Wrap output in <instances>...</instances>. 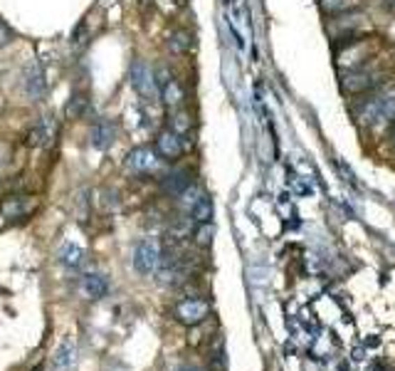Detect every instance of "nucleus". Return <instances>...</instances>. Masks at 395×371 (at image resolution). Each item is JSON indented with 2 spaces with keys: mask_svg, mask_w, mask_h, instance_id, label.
<instances>
[{
  "mask_svg": "<svg viewBox=\"0 0 395 371\" xmlns=\"http://www.w3.org/2000/svg\"><path fill=\"white\" fill-rule=\"evenodd\" d=\"M25 89H27V94H30L33 99L42 97V92H45L42 75H40V72H33V77L27 75V77H25Z\"/></svg>",
  "mask_w": 395,
  "mask_h": 371,
  "instance_id": "nucleus-19",
  "label": "nucleus"
},
{
  "mask_svg": "<svg viewBox=\"0 0 395 371\" xmlns=\"http://www.w3.org/2000/svg\"><path fill=\"white\" fill-rule=\"evenodd\" d=\"M176 371H198L195 366H180V369H176Z\"/></svg>",
  "mask_w": 395,
  "mask_h": 371,
  "instance_id": "nucleus-27",
  "label": "nucleus"
},
{
  "mask_svg": "<svg viewBox=\"0 0 395 371\" xmlns=\"http://www.w3.org/2000/svg\"><path fill=\"white\" fill-rule=\"evenodd\" d=\"M158 164H161V158L153 149L148 146H136L126 153L124 158V169L134 176H146V174H156Z\"/></svg>",
  "mask_w": 395,
  "mask_h": 371,
  "instance_id": "nucleus-3",
  "label": "nucleus"
},
{
  "mask_svg": "<svg viewBox=\"0 0 395 371\" xmlns=\"http://www.w3.org/2000/svg\"><path fill=\"white\" fill-rule=\"evenodd\" d=\"M208 315H210V305H208V300H201V297H185V300H180L173 307L176 322L185 324V327H195V324L206 322Z\"/></svg>",
  "mask_w": 395,
  "mask_h": 371,
  "instance_id": "nucleus-2",
  "label": "nucleus"
},
{
  "mask_svg": "<svg viewBox=\"0 0 395 371\" xmlns=\"http://www.w3.org/2000/svg\"><path fill=\"white\" fill-rule=\"evenodd\" d=\"M390 139H393V146H395V119L390 121Z\"/></svg>",
  "mask_w": 395,
  "mask_h": 371,
  "instance_id": "nucleus-25",
  "label": "nucleus"
},
{
  "mask_svg": "<svg viewBox=\"0 0 395 371\" xmlns=\"http://www.w3.org/2000/svg\"><path fill=\"white\" fill-rule=\"evenodd\" d=\"M116 134H119V126H116V121L102 116V119H97V121H94V126H92V146L99 149V151H107V149L114 146Z\"/></svg>",
  "mask_w": 395,
  "mask_h": 371,
  "instance_id": "nucleus-9",
  "label": "nucleus"
},
{
  "mask_svg": "<svg viewBox=\"0 0 395 371\" xmlns=\"http://www.w3.org/2000/svg\"><path fill=\"white\" fill-rule=\"evenodd\" d=\"M54 137H57V124H54V119L52 116H42V119L35 121V124L30 126V131H27V144L35 149H45L54 142Z\"/></svg>",
  "mask_w": 395,
  "mask_h": 371,
  "instance_id": "nucleus-8",
  "label": "nucleus"
},
{
  "mask_svg": "<svg viewBox=\"0 0 395 371\" xmlns=\"http://www.w3.org/2000/svg\"><path fill=\"white\" fill-rule=\"evenodd\" d=\"M188 146L190 144L185 142L183 137H178L176 131L168 129V126L163 131H158L156 142H153V151L158 153V158H161V161H171V164L178 161V158L188 151Z\"/></svg>",
  "mask_w": 395,
  "mask_h": 371,
  "instance_id": "nucleus-1",
  "label": "nucleus"
},
{
  "mask_svg": "<svg viewBox=\"0 0 395 371\" xmlns=\"http://www.w3.org/2000/svg\"><path fill=\"white\" fill-rule=\"evenodd\" d=\"M13 40H15V33H13L10 25H8V22L3 20V17H0V50L8 47V45H10Z\"/></svg>",
  "mask_w": 395,
  "mask_h": 371,
  "instance_id": "nucleus-22",
  "label": "nucleus"
},
{
  "mask_svg": "<svg viewBox=\"0 0 395 371\" xmlns=\"http://www.w3.org/2000/svg\"><path fill=\"white\" fill-rule=\"evenodd\" d=\"M129 84L141 94V97H158V89H156V80H153V70L146 65L144 60H136L129 70Z\"/></svg>",
  "mask_w": 395,
  "mask_h": 371,
  "instance_id": "nucleus-5",
  "label": "nucleus"
},
{
  "mask_svg": "<svg viewBox=\"0 0 395 371\" xmlns=\"http://www.w3.org/2000/svg\"><path fill=\"white\" fill-rule=\"evenodd\" d=\"M82 292H84V297H89V300H102V297L109 292L107 278L99 273L84 275V278H82Z\"/></svg>",
  "mask_w": 395,
  "mask_h": 371,
  "instance_id": "nucleus-14",
  "label": "nucleus"
},
{
  "mask_svg": "<svg viewBox=\"0 0 395 371\" xmlns=\"http://www.w3.org/2000/svg\"><path fill=\"white\" fill-rule=\"evenodd\" d=\"M153 3H156V8H158V10H161L163 15H168V17H171V15H176V13H178L180 8L185 6L183 0H153Z\"/></svg>",
  "mask_w": 395,
  "mask_h": 371,
  "instance_id": "nucleus-21",
  "label": "nucleus"
},
{
  "mask_svg": "<svg viewBox=\"0 0 395 371\" xmlns=\"http://www.w3.org/2000/svg\"><path fill=\"white\" fill-rule=\"evenodd\" d=\"M75 354H77V347L72 339H65L60 344V349L54 351L52 356V369L54 371H70L75 366Z\"/></svg>",
  "mask_w": 395,
  "mask_h": 371,
  "instance_id": "nucleus-15",
  "label": "nucleus"
},
{
  "mask_svg": "<svg viewBox=\"0 0 395 371\" xmlns=\"http://www.w3.org/2000/svg\"><path fill=\"white\" fill-rule=\"evenodd\" d=\"M188 215H190V220H193V223H210V218H212L210 196H208V193H201V198H198V201L190 206Z\"/></svg>",
  "mask_w": 395,
  "mask_h": 371,
  "instance_id": "nucleus-16",
  "label": "nucleus"
},
{
  "mask_svg": "<svg viewBox=\"0 0 395 371\" xmlns=\"http://www.w3.org/2000/svg\"><path fill=\"white\" fill-rule=\"evenodd\" d=\"M353 359H356V361H361V359H363V349H358V351L353 349Z\"/></svg>",
  "mask_w": 395,
  "mask_h": 371,
  "instance_id": "nucleus-26",
  "label": "nucleus"
},
{
  "mask_svg": "<svg viewBox=\"0 0 395 371\" xmlns=\"http://www.w3.org/2000/svg\"><path fill=\"white\" fill-rule=\"evenodd\" d=\"M35 208H38V201H35L33 196L13 193V196L3 198V203H0V213H3V218H8V220H22V218H27V215H33Z\"/></svg>",
  "mask_w": 395,
  "mask_h": 371,
  "instance_id": "nucleus-6",
  "label": "nucleus"
},
{
  "mask_svg": "<svg viewBox=\"0 0 395 371\" xmlns=\"http://www.w3.org/2000/svg\"><path fill=\"white\" fill-rule=\"evenodd\" d=\"M60 260L65 262L67 268L77 270V268H82V262H84V250H82L79 245H70V243H67L60 252Z\"/></svg>",
  "mask_w": 395,
  "mask_h": 371,
  "instance_id": "nucleus-17",
  "label": "nucleus"
},
{
  "mask_svg": "<svg viewBox=\"0 0 395 371\" xmlns=\"http://www.w3.org/2000/svg\"><path fill=\"white\" fill-rule=\"evenodd\" d=\"M193 126H195V121H193V114H190L185 107H180V109H171V114H168V129L171 131H176L178 137H183L185 142L193 146Z\"/></svg>",
  "mask_w": 395,
  "mask_h": 371,
  "instance_id": "nucleus-11",
  "label": "nucleus"
},
{
  "mask_svg": "<svg viewBox=\"0 0 395 371\" xmlns=\"http://www.w3.org/2000/svg\"><path fill=\"white\" fill-rule=\"evenodd\" d=\"M378 344H380V339H378V337H375V334H373V337L369 339V347H378Z\"/></svg>",
  "mask_w": 395,
  "mask_h": 371,
  "instance_id": "nucleus-24",
  "label": "nucleus"
},
{
  "mask_svg": "<svg viewBox=\"0 0 395 371\" xmlns=\"http://www.w3.org/2000/svg\"><path fill=\"white\" fill-rule=\"evenodd\" d=\"M319 3L326 13H336V15L348 6V0H319Z\"/></svg>",
  "mask_w": 395,
  "mask_h": 371,
  "instance_id": "nucleus-23",
  "label": "nucleus"
},
{
  "mask_svg": "<svg viewBox=\"0 0 395 371\" xmlns=\"http://www.w3.org/2000/svg\"><path fill=\"white\" fill-rule=\"evenodd\" d=\"M89 112H92V99H89V94H84V92H75L65 107L67 119H77V121L87 119Z\"/></svg>",
  "mask_w": 395,
  "mask_h": 371,
  "instance_id": "nucleus-13",
  "label": "nucleus"
},
{
  "mask_svg": "<svg viewBox=\"0 0 395 371\" xmlns=\"http://www.w3.org/2000/svg\"><path fill=\"white\" fill-rule=\"evenodd\" d=\"M166 50L171 52V55H176V57L188 55L190 50H193V35H190L188 30H183V28L171 30V35L166 38Z\"/></svg>",
  "mask_w": 395,
  "mask_h": 371,
  "instance_id": "nucleus-12",
  "label": "nucleus"
},
{
  "mask_svg": "<svg viewBox=\"0 0 395 371\" xmlns=\"http://www.w3.org/2000/svg\"><path fill=\"white\" fill-rule=\"evenodd\" d=\"M375 72H366L361 67H351V70L341 72V89L348 97H361L375 89Z\"/></svg>",
  "mask_w": 395,
  "mask_h": 371,
  "instance_id": "nucleus-4",
  "label": "nucleus"
},
{
  "mask_svg": "<svg viewBox=\"0 0 395 371\" xmlns=\"http://www.w3.org/2000/svg\"><path fill=\"white\" fill-rule=\"evenodd\" d=\"M158 260H161V248H158V243H153V241L136 243V248H134V268H136V273H141V275L156 273Z\"/></svg>",
  "mask_w": 395,
  "mask_h": 371,
  "instance_id": "nucleus-7",
  "label": "nucleus"
},
{
  "mask_svg": "<svg viewBox=\"0 0 395 371\" xmlns=\"http://www.w3.org/2000/svg\"><path fill=\"white\" fill-rule=\"evenodd\" d=\"M198 228L193 230V238L195 243L201 248H208L212 243V235H215V228H212V223H195Z\"/></svg>",
  "mask_w": 395,
  "mask_h": 371,
  "instance_id": "nucleus-18",
  "label": "nucleus"
},
{
  "mask_svg": "<svg viewBox=\"0 0 395 371\" xmlns=\"http://www.w3.org/2000/svg\"><path fill=\"white\" fill-rule=\"evenodd\" d=\"M89 40H92V33L87 30V22H79L75 28V33H72V47L84 50L89 45Z\"/></svg>",
  "mask_w": 395,
  "mask_h": 371,
  "instance_id": "nucleus-20",
  "label": "nucleus"
},
{
  "mask_svg": "<svg viewBox=\"0 0 395 371\" xmlns=\"http://www.w3.org/2000/svg\"><path fill=\"white\" fill-rule=\"evenodd\" d=\"M161 186H163V191L168 193V196H173L178 198L180 193L188 188L190 183H193V179H190V171L188 169H171L168 174H163L161 179Z\"/></svg>",
  "mask_w": 395,
  "mask_h": 371,
  "instance_id": "nucleus-10",
  "label": "nucleus"
}]
</instances>
